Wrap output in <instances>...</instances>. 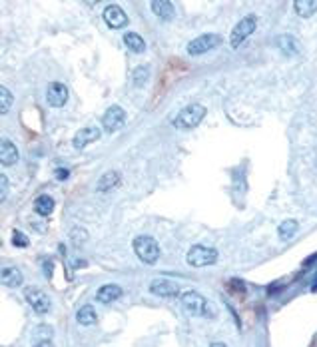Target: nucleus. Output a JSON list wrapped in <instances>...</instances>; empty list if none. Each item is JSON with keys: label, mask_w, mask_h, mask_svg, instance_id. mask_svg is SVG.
Here are the masks:
<instances>
[{"label": "nucleus", "mask_w": 317, "mask_h": 347, "mask_svg": "<svg viewBox=\"0 0 317 347\" xmlns=\"http://www.w3.org/2000/svg\"><path fill=\"white\" fill-rule=\"evenodd\" d=\"M180 301H182L185 312L190 315H194V317H214L216 315V312H214L212 303L208 301V298H203L200 291H196V289L184 291Z\"/></svg>", "instance_id": "obj_1"}, {"label": "nucleus", "mask_w": 317, "mask_h": 347, "mask_svg": "<svg viewBox=\"0 0 317 347\" xmlns=\"http://www.w3.org/2000/svg\"><path fill=\"white\" fill-rule=\"evenodd\" d=\"M206 108L201 104H190L180 110V114L174 118V126L178 130H192L196 126H200V122L206 118Z\"/></svg>", "instance_id": "obj_2"}, {"label": "nucleus", "mask_w": 317, "mask_h": 347, "mask_svg": "<svg viewBox=\"0 0 317 347\" xmlns=\"http://www.w3.org/2000/svg\"><path fill=\"white\" fill-rule=\"evenodd\" d=\"M132 248H134V253L140 258V262H144V264H156L158 262V258H160V246H158V242L150 238V235H138V238H134L132 242Z\"/></svg>", "instance_id": "obj_3"}, {"label": "nucleus", "mask_w": 317, "mask_h": 347, "mask_svg": "<svg viewBox=\"0 0 317 347\" xmlns=\"http://www.w3.org/2000/svg\"><path fill=\"white\" fill-rule=\"evenodd\" d=\"M255 28H257V16L248 14V16L241 18L234 26L232 34H230V44H232V48H239V46L244 44V40H246L250 34L255 32Z\"/></svg>", "instance_id": "obj_4"}, {"label": "nucleus", "mask_w": 317, "mask_h": 347, "mask_svg": "<svg viewBox=\"0 0 317 347\" xmlns=\"http://www.w3.org/2000/svg\"><path fill=\"white\" fill-rule=\"evenodd\" d=\"M185 262L192 267H206L217 262V251L208 246H194L185 253Z\"/></svg>", "instance_id": "obj_5"}, {"label": "nucleus", "mask_w": 317, "mask_h": 347, "mask_svg": "<svg viewBox=\"0 0 317 347\" xmlns=\"http://www.w3.org/2000/svg\"><path fill=\"white\" fill-rule=\"evenodd\" d=\"M221 44V36L219 34H201L198 38H194L192 42H188V54L190 56H200L206 54L210 50H214L216 46Z\"/></svg>", "instance_id": "obj_6"}, {"label": "nucleus", "mask_w": 317, "mask_h": 347, "mask_svg": "<svg viewBox=\"0 0 317 347\" xmlns=\"http://www.w3.org/2000/svg\"><path fill=\"white\" fill-rule=\"evenodd\" d=\"M24 298H26V301L32 305V309L36 312V314L44 315V314H48V312H50L52 301H50L48 294H46L44 289L30 285V287H26V289H24Z\"/></svg>", "instance_id": "obj_7"}, {"label": "nucleus", "mask_w": 317, "mask_h": 347, "mask_svg": "<svg viewBox=\"0 0 317 347\" xmlns=\"http://www.w3.org/2000/svg\"><path fill=\"white\" fill-rule=\"evenodd\" d=\"M126 122V112L122 106H110L102 116V126L106 132H118Z\"/></svg>", "instance_id": "obj_8"}, {"label": "nucleus", "mask_w": 317, "mask_h": 347, "mask_svg": "<svg viewBox=\"0 0 317 347\" xmlns=\"http://www.w3.org/2000/svg\"><path fill=\"white\" fill-rule=\"evenodd\" d=\"M102 16H104V22H106L110 28H114V30H120V28L128 26V16H126V12H124L118 4H108V6L104 8Z\"/></svg>", "instance_id": "obj_9"}, {"label": "nucleus", "mask_w": 317, "mask_h": 347, "mask_svg": "<svg viewBox=\"0 0 317 347\" xmlns=\"http://www.w3.org/2000/svg\"><path fill=\"white\" fill-rule=\"evenodd\" d=\"M46 100L52 108H62L68 102V88L66 84L62 82H52L48 84V90H46Z\"/></svg>", "instance_id": "obj_10"}, {"label": "nucleus", "mask_w": 317, "mask_h": 347, "mask_svg": "<svg viewBox=\"0 0 317 347\" xmlns=\"http://www.w3.org/2000/svg\"><path fill=\"white\" fill-rule=\"evenodd\" d=\"M150 291L158 298H176L180 294V287L172 280H154L150 283Z\"/></svg>", "instance_id": "obj_11"}, {"label": "nucleus", "mask_w": 317, "mask_h": 347, "mask_svg": "<svg viewBox=\"0 0 317 347\" xmlns=\"http://www.w3.org/2000/svg\"><path fill=\"white\" fill-rule=\"evenodd\" d=\"M100 138V128H96V126H88V128H82V130H78L76 136H74V140H72V144H74V148L76 150H84L90 142H96Z\"/></svg>", "instance_id": "obj_12"}, {"label": "nucleus", "mask_w": 317, "mask_h": 347, "mask_svg": "<svg viewBox=\"0 0 317 347\" xmlns=\"http://www.w3.org/2000/svg\"><path fill=\"white\" fill-rule=\"evenodd\" d=\"M18 148L16 144H12L8 138H2V144H0V162L2 166H14L18 162Z\"/></svg>", "instance_id": "obj_13"}, {"label": "nucleus", "mask_w": 317, "mask_h": 347, "mask_svg": "<svg viewBox=\"0 0 317 347\" xmlns=\"http://www.w3.org/2000/svg\"><path fill=\"white\" fill-rule=\"evenodd\" d=\"M150 8L156 16H160L162 20H166V22L176 16V8H174V4L167 2V0H154L150 4Z\"/></svg>", "instance_id": "obj_14"}, {"label": "nucleus", "mask_w": 317, "mask_h": 347, "mask_svg": "<svg viewBox=\"0 0 317 347\" xmlns=\"http://www.w3.org/2000/svg\"><path fill=\"white\" fill-rule=\"evenodd\" d=\"M96 298H98L100 303H112L118 298H122V287L116 285V283H106V285H102L100 289H98Z\"/></svg>", "instance_id": "obj_15"}, {"label": "nucleus", "mask_w": 317, "mask_h": 347, "mask_svg": "<svg viewBox=\"0 0 317 347\" xmlns=\"http://www.w3.org/2000/svg\"><path fill=\"white\" fill-rule=\"evenodd\" d=\"M275 46L284 52L285 56H293V54H297V40L291 36V34H282V36H277L275 38Z\"/></svg>", "instance_id": "obj_16"}, {"label": "nucleus", "mask_w": 317, "mask_h": 347, "mask_svg": "<svg viewBox=\"0 0 317 347\" xmlns=\"http://www.w3.org/2000/svg\"><path fill=\"white\" fill-rule=\"evenodd\" d=\"M118 184H120V174L116 170H108L96 184V192H108V190L116 188Z\"/></svg>", "instance_id": "obj_17"}, {"label": "nucleus", "mask_w": 317, "mask_h": 347, "mask_svg": "<svg viewBox=\"0 0 317 347\" xmlns=\"http://www.w3.org/2000/svg\"><path fill=\"white\" fill-rule=\"evenodd\" d=\"M22 271L18 267H4L2 269V283L6 287H18L22 285Z\"/></svg>", "instance_id": "obj_18"}, {"label": "nucleus", "mask_w": 317, "mask_h": 347, "mask_svg": "<svg viewBox=\"0 0 317 347\" xmlns=\"http://www.w3.org/2000/svg\"><path fill=\"white\" fill-rule=\"evenodd\" d=\"M295 14L301 18H309L317 12V0H295L293 2Z\"/></svg>", "instance_id": "obj_19"}, {"label": "nucleus", "mask_w": 317, "mask_h": 347, "mask_svg": "<svg viewBox=\"0 0 317 347\" xmlns=\"http://www.w3.org/2000/svg\"><path fill=\"white\" fill-rule=\"evenodd\" d=\"M76 319H78L80 325H94L98 321V315H96V309L92 305H82L76 312Z\"/></svg>", "instance_id": "obj_20"}, {"label": "nucleus", "mask_w": 317, "mask_h": 347, "mask_svg": "<svg viewBox=\"0 0 317 347\" xmlns=\"http://www.w3.org/2000/svg\"><path fill=\"white\" fill-rule=\"evenodd\" d=\"M34 210H36V214L42 215V217L50 215L54 212V199L50 196H38L36 202H34Z\"/></svg>", "instance_id": "obj_21"}, {"label": "nucleus", "mask_w": 317, "mask_h": 347, "mask_svg": "<svg viewBox=\"0 0 317 347\" xmlns=\"http://www.w3.org/2000/svg\"><path fill=\"white\" fill-rule=\"evenodd\" d=\"M124 44L132 50V52H138V54L146 50V42H144V38H142L140 34H136V32L124 34Z\"/></svg>", "instance_id": "obj_22"}, {"label": "nucleus", "mask_w": 317, "mask_h": 347, "mask_svg": "<svg viewBox=\"0 0 317 347\" xmlns=\"http://www.w3.org/2000/svg\"><path fill=\"white\" fill-rule=\"evenodd\" d=\"M297 228H300V224H297L295 220H284V222L279 224V228H277V231H279V238H282L284 242L291 240V238L297 233Z\"/></svg>", "instance_id": "obj_23"}, {"label": "nucleus", "mask_w": 317, "mask_h": 347, "mask_svg": "<svg viewBox=\"0 0 317 347\" xmlns=\"http://www.w3.org/2000/svg\"><path fill=\"white\" fill-rule=\"evenodd\" d=\"M12 92L6 88V86H0V114H6L8 110H10V106H12Z\"/></svg>", "instance_id": "obj_24"}, {"label": "nucleus", "mask_w": 317, "mask_h": 347, "mask_svg": "<svg viewBox=\"0 0 317 347\" xmlns=\"http://www.w3.org/2000/svg\"><path fill=\"white\" fill-rule=\"evenodd\" d=\"M148 78H150V68L148 66H138L134 70L132 74L134 86H144V84L148 82Z\"/></svg>", "instance_id": "obj_25"}, {"label": "nucleus", "mask_w": 317, "mask_h": 347, "mask_svg": "<svg viewBox=\"0 0 317 347\" xmlns=\"http://www.w3.org/2000/svg\"><path fill=\"white\" fill-rule=\"evenodd\" d=\"M70 240L76 244V246H82L84 242H88V231L84 228H72L70 231Z\"/></svg>", "instance_id": "obj_26"}, {"label": "nucleus", "mask_w": 317, "mask_h": 347, "mask_svg": "<svg viewBox=\"0 0 317 347\" xmlns=\"http://www.w3.org/2000/svg\"><path fill=\"white\" fill-rule=\"evenodd\" d=\"M12 246H16V248H26V246H28V238H26L22 231L14 230L12 231Z\"/></svg>", "instance_id": "obj_27"}, {"label": "nucleus", "mask_w": 317, "mask_h": 347, "mask_svg": "<svg viewBox=\"0 0 317 347\" xmlns=\"http://www.w3.org/2000/svg\"><path fill=\"white\" fill-rule=\"evenodd\" d=\"M6 192H8V178H6V176H0V199H2V202L6 199Z\"/></svg>", "instance_id": "obj_28"}, {"label": "nucleus", "mask_w": 317, "mask_h": 347, "mask_svg": "<svg viewBox=\"0 0 317 347\" xmlns=\"http://www.w3.org/2000/svg\"><path fill=\"white\" fill-rule=\"evenodd\" d=\"M68 176H70V172H68L66 168H58L56 170V180H66Z\"/></svg>", "instance_id": "obj_29"}, {"label": "nucleus", "mask_w": 317, "mask_h": 347, "mask_svg": "<svg viewBox=\"0 0 317 347\" xmlns=\"http://www.w3.org/2000/svg\"><path fill=\"white\" fill-rule=\"evenodd\" d=\"M34 347H54V345H52V341H40L38 345H34Z\"/></svg>", "instance_id": "obj_30"}, {"label": "nucleus", "mask_w": 317, "mask_h": 347, "mask_svg": "<svg viewBox=\"0 0 317 347\" xmlns=\"http://www.w3.org/2000/svg\"><path fill=\"white\" fill-rule=\"evenodd\" d=\"M210 347H228L226 343H221V341H216V343H212Z\"/></svg>", "instance_id": "obj_31"}]
</instances>
